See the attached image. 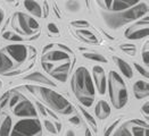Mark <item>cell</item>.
I'll return each mask as SVG.
<instances>
[{
    "mask_svg": "<svg viewBox=\"0 0 149 136\" xmlns=\"http://www.w3.org/2000/svg\"><path fill=\"white\" fill-rule=\"evenodd\" d=\"M10 68H13L10 59L3 52H0V73H5Z\"/></svg>",
    "mask_w": 149,
    "mask_h": 136,
    "instance_id": "obj_19",
    "label": "cell"
},
{
    "mask_svg": "<svg viewBox=\"0 0 149 136\" xmlns=\"http://www.w3.org/2000/svg\"><path fill=\"white\" fill-rule=\"evenodd\" d=\"M108 86H109V97L113 106L116 109L123 108L127 102V90L123 78L114 70L109 73Z\"/></svg>",
    "mask_w": 149,
    "mask_h": 136,
    "instance_id": "obj_3",
    "label": "cell"
},
{
    "mask_svg": "<svg viewBox=\"0 0 149 136\" xmlns=\"http://www.w3.org/2000/svg\"><path fill=\"white\" fill-rule=\"evenodd\" d=\"M70 123L75 125H79L80 124V118L79 117H73V118H70Z\"/></svg>",
    "mask_w": 149,
    "mask_h": 136,
    "instance_id": "obj_39",
    "label": "cell"
},
{
    "mask_svg": "<svg viewBox=\"0 0 149 136\" xmlns=\"http://www.w3.org/2000/svg\"><path fill=\"white\" fill-rule=\"evenodd\" d=\"M133 92L137 99H145L149 94V85L145 81H138L133 85Z\"/></svg>",
    "mask_w": 149,
    "mask_h": 136,
    "instance_id": "obj_13",
    "label": "cell"
},
{
    "mask_svg": "<svg viewBox=\"0 0 149 136\" xmlns=\"http://www.w3.org/2000/svg\"><path fill=\"white\" fill-rule=\"evenodd\" d=\"M70 68H71V64L70 62H66V64H63L61 66H58L57 68H54L50 75L54 76L56 79H58L59 82H66L67 79V76H68V72H70Z\"/></svg>",
    "mask_w": 149,
    "mask_h": 136,
    "instance_id": "obj_12",
    "label": "cell"
},
{
    "mask_svg": "<svg viewBox=\"0 0 149 136\" xmlns=\"http://www.w3.org/2000/svg\"><path fill=\"white\" fill-rule=\"evenodd\" d=\"M45 8H46V12H45V16H47V15H48V3H47V2H45Z\"/></svg>",
    "mask_w": 149,
    "mask_h": 136,
    "instance_id": "obj_45",
    "label": "cell"
},
{
    "mask_svg": "<svg viewBox=\"0 0 149 136\" xmlns=\"http://www.w3.org/2000/svg\"><path fill=\"white\" fill-rule=\"evenodd\" d=\"M81 111H82V113L84 115V117H86V119H87L88 122H89V123L91 124V126L93 127V129L96 130V129H97V124H96V120H95V119L92 118V116H91V115H90V113H89V112H88V111H86L84 109H81Z\"/></svg>",
    "mask_w": 149,
    "mask_h": 136,
    "instance_id": "obj_27",
    "label": "cell"
},
{
    "mask_svg": "<svg viewBox=\"0 0 149 136\" xmlns=\"http://www.w3.org/2000/svg\"><path fill=\"white\" fill-rule=\"evenodd\" d=\"M8 97H9V94L7 93V94H5V97L2 98V102L0 103V109H2V108L6 106V103L8 102Z\"/></svg>",
    "mask_w": 149,
    "mask_h": 136,
    "instance_id": "obj_37",
    "label": "cell"
},
{
    "mask_svg": "<svg viewBox=\"0 0 149 136\" xmlns=\"http://www.w3.org/2000/svg\"><path fill=\"white\" fill-rule=\"evenodd\" d=\"M66 136H75V134H74V132H73V130H67Z\"/></svg>",
    "mask_w": 149,
    "mask_h": 136,
    "instance_id": "obj_44",
    "label": "cell"
},
{
    "mask_svg": "<svg viewBox=\"0 0 149 136\" xmlns=\"http://www.w3.org/2000/svg\"><path fill=\"white\" fill-rule=\"evenodd\" d=\"M25 79L27 81H33V82H39V83H43V84H47V85H50V86H55L56 84L54 82H51L49 78H47L46 76L41 74V73H32L31 75L26 76Z\"/></svg>",
    "mask_w": 149,
    "mask_h": 136,
    "instance_id": "obj_15",
    "label": "cell"
},
{
    "mask_svg": "<svg viewBox=\"0 0 149 136\" xmlns=\"http://www.w3.org/2000/svg\"><path fill=\"white\" fill-rule=\"evenodd\" d=\"M42 67H43V69L47 72V73H50L52 69H54V65L52 64H48V62H42Z\"/></svg>",
    "mask_w": 149,
    "mask_h": 136,
    "instance_id": "obj_34",
    "label": "cell"
},
{
    "mask_svg": "<svg viewBox=\"0 0 149 136\" xmlns=\"http://www.w3.org/2000/svg\"><path fill=\"white\" fill-rule=\"evenodd\" d=\"M41 124L38 119H23L15 125L10 136H40Z\"/></svg>",
    "mask_w": 149,
    "mask_h": 136,
    "instance_id": "obj_5",
    "label": "cell"
},
{
    "mask_svg": "<svg viewBox=\"0 0 149 136\" xmlns=\"http://www.w3.org/2000/svg\"><path fill=\"white\" fill-rule=\"evenodd\" d=\"M3 16H5V14H3V10L0 8V24L2 23V21H3Z\"/></svg>",
    "mask_w": 149,
    "mask_h": 136,
    "instance_id": "obj_42",
    "label": "cell"
},
{
    "mask_svg": "<svg viewBox=\"0 0 149 136\" xmlns=\"http://www.w3.org/2000/svg\"><path fill=\"white\" fill-rule=\"evenodd\" d=\"M93 73V78L96 82V86L100 94H105L106 87H107V82H106V74L102 67L100 66H95L92 69Z\"/></svg>",
    "mask_w": 149,
    "mask_h": 136,
    "instance_id": "obj_10",
    "label": "cell"
},
{
    "mask_svg": "<svg viewBox=\"0 0 149 136\" xmlns=\"http://www.w3.org/2000/svg\"><path fill=\"white\" fill-rule=\"evenodd\" d=\"M45 126H46L47 130H49L50 133H54V134H56V133H57V129L55 128L54 124H51L49 120H46V122H45Z\"/></svg>",
    "mask_w": 149,
    "mask_h": 136,
    "instance_id": "obj_31",
    "label": "cell"
},
{
    "mask_svg": "<svg viewBox=\"0 0 149 136\" xmlns=\"http://www.w3.org/2000/svg\"><path fill=\"white\" fill-rule=\"evenodd\" d=\"M84 57L88 58V59H90V60H93V61H99V62H106L107 61V59L104 57V56H101L99 53H84Z\"/></svg>",
    "mask_w": 149,
    "mask_h": 136,
    "instance_id": "obj_22",
    "label": "cell"
},
{
    "mask_svg": "<svg viewBox=\"0 0 149 136\" xmlns=\"http://www.w3.org/2000/svg\"><path fill=\"white\" fill-rule=\"evenodd\" d=\"M6 51L12 56L17 62H23L26 59L27 50L23 44H12L6 48Z\"/></svg>",
    "mask_w": 149,
    "mask_h": 136,
    "instance_id": "obj_11",
    "label": "cell"
},
{
    "mask_svg": "<svg viewBox=\"0 0 149 136\" xmlns=\"http://www.w3.org/2000/svg\"><path fill=\"white\" fill-rule=\"evenodd\" d=\"M113 59H114V61L116 62V65L120 67L121 72H122V73L127 77V78H131V77L133 76L132 68L130 67V65H129L127 62L124 61V60H123V59H121V58H117V57H114Z\"/></svg>",
    "mask_w": 149,
    "mask_h": 136,
    "instance_id": "obj_16",
    "label": "cell"
},
{
    "mask_svg": "<svg viewBox=\"0 0 149 136\" xmlns=\"http://www.w3.org/2000/svg\"><path fill=\"white\" fill-rule=\"evenodd\" d=\"M57 46H58L59 48H62V49H64L65 51H66V52H68V53H71V52H72V50L68 49V48H67L66 46H64V44H57Z\"/></svg>",
    "mask_w": 149,
    "mask_h": 136,
    "instance_id": "obj_40",
    "label": "cell"
},
{
    "mask_svg": "<svg viewBox=\"0 0 149 136\" xmlns=\"http://www.w3.org/2000/svg\"><path fill=\"white\" fill-rule=\"evenodd\" d=\"M10 128H12V118L6 117L0 127V136H9Z\"/></svg>",
    "mask_w": 149,
    "mask_h": 136,
    "instance_id": "obj_20",
    "label": "cell"
},
{
    "mask_svg": "<svg viewBox=\"0 0 149 136\" xmlns=\"http://www.w3.org/2000/svg\"><path fill=\"white\" fill-rule=\"evenodd\" d=\"M15 19L17 21V24L23 31V33L27 35L32 34L36 30H39V23L37 21L30 16H26L23 12L15 14Z\"/></svg>",
    "mask_w": 149,
    "mask_h": 136,
    "instance_id": "obj_8",
    "label": "cell"
},
{
    "mask_svg": "<svg viewBox=\"0 0 149 136\" xmlns=\"http://www.w3.org/2000/svg\"><path fill=\"white\" fill-rule=\"evenodd\" d=\"M56 127H57V132H59V130H61V128H62V125L57 123V124H56Z\"/></svg>",
    "mask_w": 149,
    "mask_h": 136,
    "instance_id": "obj_46",
    "label": "cell"
},
{
    "mask_svg": "<svg viewBox=\"0 0 149 136\" xmlns=\"http://www.w3.org/2000/svg\"><path fill=\"white\" fill-rule=\"evenodd\" d=\"M48 30H49L51 33H55V34H58V33H59L58 27L56 26V24H54V23H50V24H48Z\"/></svg>",
    "mask_w": 149,
    "mask_h": 136,
    "instance_id": "obj_33",
    "label": "cell"
},
{
    "mask_svg": "<svg viewBox=\"0 0 149 136\" xmlns=\"http://www.w3.org/2000/svg\"><path fill=\"white\" fill-rule=\"evenodd\" d=\"M72 25L75 26V27H88L89 23L86 22V21H76V22H73Z\"/></svg>",
    "mask_w": 149,
    "mask_h": 136,
    "instance_id": "obj_32",
    "label": "cell"
},
{
    "mask_svg": "<svg viewBox=\"0 0 149 136\" xmlns=\"http://www.w3.org/2000/svg\"><path fill=\"white\" fill-rule=\"evenodd\" d=\"M52 47H54V44H48V46H47V47L43 49V53H45V52H47V51H48L50 48H52Z\"/></svg>",
    "mask_w": 149,
    "mask_h": 136,
    "instance_id": "obj_43",
    "label": "cell"
},
{
    "mask_svg": "<svg viewBox=\"0 0 149 136\" xmlns=\"http://www.w3.org/2000/svg\"><path fill=\"white\" fill-rule=\"evenodd\" d=\"M77 34H79V35H81L82 37H84V39H87L88 41H90V42H93V43H97V42H98L97 37H95L90 31H87V30H81V31H79V32H77Z\"/></svg>",
    "mask_w": 149,
    "mask_h": 136,
    "instance_id": "obj_21",
    "label": "cell"
},
{
    "mask_svg": "<svg viewBox=\"0 0 149 136\" xmlns=\"http://www.w3.org/2000/svg\"><path fill=\"white\" fill-rule=\"evenodd\" d=\"M95 112H96V116H97L98 118L105 119V118L109 117V115H111V107H109V104H108L106 101L101 100V101H99V102L97 103Z\"/></svg>",
    "mask_w": 149,
    "mask_h": 136,
    "instance_id": "obj_14",
    "label": "cell"
},
{
    "mask_svg": "<svg viewBox=\"0 0 149 136\" xmlns=\"http://www.w3.org/2000/svg\"><path fill=\"white\" fill-rule=\"evenodd\" d=\"M148 17H146L142 21H139L131 27H129L125 31V37L130 40H140L148 37Z\"/></svg>",
    "mask_w": 149,
    "mask_h": 136,
    "instance_id": "obj_7",
    "label": "cell"
},
{
    "mask_svg": "<svg viewBox=\"0 0 149 136\" xmlns=\"http://www.w3.org/2000/svg\"><path fill=\"white\" fill-rule=\"evenodd\" d=\"M97 3L106 10L122 12V10H126L127 8L134 7L139 3V1L138 0H104V1H97Z\"/></svg>",
    "mask_w": 149,
    "mask_h": 136,
    "instance_id": "obj_6",
    "label": "cell"
},
{
    "mask_svg": "<svg viewBox=\"0 0 149 136\" xmlns=\"http://www.w3.org/2000/svg\"><path fill=\"white\" fill-rule=\"evenodd\" d=\"M24 6L25 8L31 12V14H33L34 16H37V17H41L42 16L41 7H40V5L38 2H36V1H29V0L24 1Z\"/></svg>",
    "mask_w": 149,
    "mask_h": 136,
    "instance_id": "obj_18",
    "label": "cell"
},
{
    "mask_svg": "<svg viewBox=\"0 0 149 136\" xmlns=\"http://www.w3.org/2000/svg\"><path fill=\"white\" fill-rule=\"evenodd\" d=\"M46 59L50 60V61H61V60H68L70 59V56L64 52V51H51L49 52L47 56H46Z\"/></svg>",
    "mask_w": 149,
    "mask_h": 136,
    "instance_id": "obj_17",
    "label": "cell"
},
{
    "mask_svg": "<svg viewBox=\"0 0 149 136\" xmlns=\"http://www.w3.org/2000/svg\"><path fill=\"white\" fill-rule=\"evenodd\" d=\"M71 86L77 100L84 107H91L95 100V85L86 67H79L75 70Z\"/></svg>",
    "mask_w": 149,
    "mask_h": 136,
    "instance_id": "obj_1",
    "label": "cell"
},
{
    "mask_svg": "<svg viewBox=\"0 0 149 136\" xmlns=\"http://www.w3.org/2000/svg\"><path fill=\"white\" fill-rule=\"evenodd\" d=\"M38 107H39V109H40V111L42 112V115H45V116L47 115V112H46V110H45V108L42 107V104H41V103H38Z\"/></svg>",
    "mask_w": 149,
    "mask_h": 136,
    "instance_id": "obj_41",
    "label": "cell"
},
{
    "mask_svg": "<svg viewBox=\"0 0 149 136\" xmlns=\"http://www.w3.org/2000/svg\"><path fill=\"white\" fill-rule=\"evenodd\" d=\"M142 60L145 62V65L146 66H148L149 65V52H148V42H147V44H146V51L143 50L142 51Z\"/></svg>",
    "mask_w": 149,
    "mask_h": 136,
    "instance_id": "obj_29",
    "label": "cell"
},
{
    "mask_svg": "<svg viewBox=\"0 0 149 136\" xmlns=\"http://www.w3.org/2000/svg\"><path fill=\"white\" fill-rule=\"evenodd\" d=\"M121 49L123 50L124 52H126V53H129L130 56H134L136 52H137V48L133 44H122Z\"/></svg>",
    "mask_w": 149,
    "mask_h": 136,
    "instance_id": "obj_24",
    "label": "cell"
},
{
    "mask_svg": "<svg viewBox=\"0 0 149 136\" xmlns=\"http://www.w3.org/2000/svg\"><path fill=\"white\" fill-rule=\"evenodd\" d=\"M148 12V6L147 3H143V2H140L136 5L134 7H131L129 10L123 12H120V14H102L104 16V19H105V23L108 25L111 28L115 30V28H118L123 25L127 24L132 21H136L137 18L143 16L146 12Z\"/></svg>",
    "mask_w": 149,
    "mask_h": 136,
    "instance_id": "obj_2",
    "label": "cell"
},
{
    "mask_svg": "<svg viewBox=\"0 0 149 136\" xmlns=\"http://www.w3.org/2000/svg\"><path fill=\"white\" fill-rule=\"evenodd\" d=\"M117 124H118V120L114 122V123H113V124L111 125V126H109V128H108V129L106 130V133H105V136H109V135H111V133H112L113 130H114V128H115V127L117 126Z\"/></svg>",
    "mask_w": 149,
    "mask_h": 136,
    "instance_id": "obj_35",
    "label": "cell"
},
{
    "mask_svg": "<svg viewBox=\"0 0 149 136\" xmlns=\"http://www.w3.org/2000/svg\"><path fill=\"white\" fill-rule=\"evenodd\" d=\"M134 66H136V68H137V70L140 73V75H142V76H145L146 78H148V76H149V74H148V70L147 69H145L143 67H141L139 64H134Z\"/></svg>",
    "mask_w": 149,
    "mask_h": 136,
    "instance_id": "obj_30",
    "label": "cell"
},
{
    "mask_svg": "<svg viewBox=\"0 0 149 136\" xmlns=\"http://www.w3.org/2000/svg\"><path fill=\"white\" fill-rule=\"evenodd\" d=\"M19 98H21V97H19L18 94L13 97L12 100H10V107H12V108H14V107H15V106H16V104L19 102Z\"/></svg>",
    "mask_w": 149,
    "mask_h": 136,
    "instance_id": "obj_36",
    "label": "cell"
},
{
    "mask_svg": "<svg viewBox=\"0 0 149 136\" xmlns=\"http://www.w3.org/2000/svg\"><path fill=\"white\" fill-rule=\"evenodd\" d=\"M2 37H3V39L10 40V41H22V40H23L21 37H18L17 34H14L12 32H5V33L2 34Z\"/></svg>",
    "mask_w": 149,
    "mask_h": 136,
    "instance_id": "obj_26",
    "label": "cell"
},
{
    "mask_svg": "<svg viewBox=\"0 0 149 136\" xmlns=\"http://www.w3.org/2000/svg\"><path fill=\"white\" fill-rule=\"evenodd\" d=\"M86 135H87V136H91V134H90V130H89V129H87V132H86Z\"/></svg>",
    "mask_w": 149,
    "mask_h": 136,
    "instance_id": "obj_47",
    "label": "cell"
},
{
    "mask_svg": "<svg viewBox=\"0 0 149 136\" xmlns=\"http://www.w3.org/2000/svg\"><path fill=\"white\" fill-rule=\"evenodd\" d=\"M115 136H132L130 134V132L127 130V128H126V126H122L120 129H118V132L115 134Z\"/></svg>",
    "mask_w": 149,
    "mask_h": 136,
    "instance_id": "obj_28",
    "label": "cell"
},
{
    "mask_svg": "<svg viewBox=\"0 0 149 136\" xmlns=\"http://www.w3.org/2000/svg\"><path fill=\"white\" fill-rule=\"evenodd\" d=\"M39 92L42 97V99L46 101V103L49 104L51 109H54L55 111L59 112L62 115H70L73 111V107L72 104L65 99L63 95L56 93L55 91L46 88V87H40Z\"/></svg>",
    "mask_w": 149,
    "mask_h": 136,
    "instance_id": "obj_4",
    "label": "cell"
},
{
    "mask_svg": "<svg viewBox=\"0 0 149 136\" xmlns=\"http://www.w3.org/2000/svg\"><path fill=\"white\" fill-rule=\"evenodd\" d=\"M132 132L133 136H148V128H143L141 126H133Z\"/></svg>",
    "mask_w": 149,
    "mask_h": 136,
    "instance_id": "obj_23",
    "label": "cell"
},
{
    "mask_svg": "<svg viewBox=\"0 0 149 136\" xmlns=\"http://www.w3.org/2000/svg\"><path fill=\"white\" fill-rule=\"evenodd\" d=\"M142 112H145L146 116H148L149 115V103L148 102H146V103L142 106Z\"/></svg>",
    "mask_w": 149,
    "mask_h": 136,
    "instance_id": "obj_38",
    "label": "cell"
},
{
    "mask_svg": "<svg viewBox=\"0 0 149 136\" xmlns=\"http://www.w3.org/2000/svg\"><path fill=\"white\" fill-rule=\"evenodd\" d=\"M14 113L18 117H36L37 118V110L29 100H23L18 102L14 107Z\"/></svg>",
    "mask_w": 149,
    "mask_h": 136,
    "instance_id": "obj_9",
    "label": "cell"
},
{
    "mask_svg": "<svg viewBox=\"0 0 149 136\" xmlns=\"http://www.w3.org/2000/svg\"><path fill=\"white\" fill-rule=\"evenodd\" d=\"M66 7L70 12H77L80 9V2L79 1H75V0H71V1H67L66 3Z\"/></svg>",
    "mask_w": 149,
    "mask_h": 136,
    "instance_id": "obj_25",
    "label": "cell"
}]
</instances>
